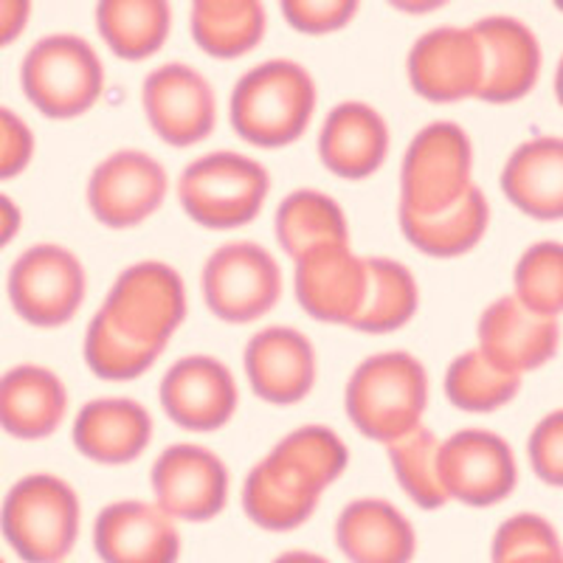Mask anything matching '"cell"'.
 Returning <instances> with one entry per match:
<instances>
[{
	"label": "cell",
	"mask_w": 563,
	"mask_h": 563,
	"mask_svg": "<svg viewBox=\"0 0 563 563\" xmlns=\"http://www.w3.org/2000/svg\"><path fill=\"white\" fill-rule=\"evenodd\" d=\"M274 563H330L327 558L316 555V552H305V550H290L285 555L276 558Z\"/></svg>",
	"instance_id": "b9f144b4"
},
{
	"label": "cell",
	"mask_w": 563,
	"mask_h": 563,
	"mask_svg": "<svg viewBox=\"0 0 563 563\" xmlns=\"http://www.w3.org/2000/svg\"><path fill=\"white\" fill-rule=\"evenodd\" d=\"M501 192L527 218L561 220L563 214V141L536 135L512 150L501 167Z\"/></svg>",
	"instance_id": "484cf974"
},
{
	"label": "cell",
	"mask_w": 563,
	"mask_h": 563,
	"mask_svg": "<svg viewBox=\"0 0 563 563\" xmlns=\"http://www.w3.org/2000/svg\"><path fill=\"white\" fill-rule=\"evenodd\" d=\"M530 552H561L558 530L538 512H519L496 530L490 544V561L501 563Z\"/></svg>",
	"instance_id": "d590c367"
},
{
	"label": "cell",
	"mask_w": 563,
	"mask_h": 563,
	"mask_svg": "<svg viewBox=\"0 0 563 563\" xmlns=\"http://www.w3.org/2000/svg\"><path fill=\"white\" fill-rule=\"evenodd\" d=\"M437 474L449 501L493 507L519 485V462L512 445L490 429H462L440 442Z\"/></svg>",
	"instance_id": "8fae6325"
},
{
	"label": "cell",
	"mask_w": 563,
	"mask_h": 563,
	"mask_svg": "<svg viewBox=\"0 0 563 563\" xmlns=\"http://www.w3.org/2000/svg\"><path fill=\"white\" fill-rule=\"evenodd\" d=\"M68 415V389L43 364H18L0 375V429L18 440H45Z\"/></svg>",
	"instance_id": "d4e9b609"
},
{
	"label": "cell",
	"mask_w": 563,
	"mask_h": 563,
	"mask_svg": "<svg viewBox=\"0 0 563 563\" xmlns=\"http://www.w3.org/2000/svg\"><path fill=\"white\" fill-rule=\"evenodd\" d=\"M189 32L209 57L234 59L263 43L268 12L256 0H198L189 12Z\"/></svg>",
	"instance_id": "83f0119b"
},
{
	"label": "cell",
	"mask_w": 563,
	"mask_h": 563,
	"mask_svg": "<svg viewBox=\"0 0 563 563\" xmlns=\"http://www.w3.org/2000/svg\"><path fill=\"white\" fill-rule=\"evenodd\" d=\"M397 220H400L404 238L417 251L440 256V260H454V256L474 251L485 240L487 229H490V200L479 186H474L460 203L440 214L420 218V214L397 209Z\"/></svg>",
	"instance_id": "4316f807"
},
{
	"label": "cell",
	"mask_w": 563,
	"mask_h": 563,
	"mask_svg": "<svg viewBox=\"0 0 563 563\" xmlns=\"http://www.w3.org/2000/svg\"><path fill=\"white\" fill-rule=\"evenodd\" d=\"M429 395V372L422 361L406 350H386L352 369L344 409L358 434L389 445L422 426Z\"/></svg>",
	"instance_id": "3957f363"
},
{
	"label": "cell",
	"mask_w": 563,
	"mask_h": 563,
	"mask_svg": "<svg viewBox=\"0 0 563 563\" xmlns=\"http://www.w3.org/2000/svg\"><path fill=\"white\" fill-rule=\"evenodd\" d=\"M161 409L178 429L206 434L229 426L238 415L240 389L234 372L214 355H184L161 378Z\"/></svg>",
	"instance_id": "9a60e30c"
},
{
	"label": "cell",
	"mask_w": 563,
	"mask_h": 563,
	"mask_svg": "<svg viewBox=\"0 0 563 563\" xmlns=\"http://www.w3.org/2000/svg\"><path fill=\"white\" fill-rule=\"evenodd\" d=\"M501 563H563L561 552H530V555H519L510 558V561Z\"/></svg>",
	"instance_id": "7bdbcfd3"
},
{
	"label": "cell",
	"mask_w": 563,
	"mask_h": 563,
	"mask_svg": "<svg viewBox=\"0 0 563 563\" xmlns=\"http://www.w3.org/2000/svg\"><path fill=\"white\" fill-rule=\"evenodd\" d=\"M319 104V88L296 59H265L234 82L229 119L234 133L254 147H288L305 135Z\"/></svg>",
	"instance_id": "7a4b0ae2"
},
{
	"label": "cell",
	"mask_w": 563,
	"mask_h": 563,
	"mask_svg": "<svg viewBox=\"0 0 563 563\" xmlns=\"http://www.w3.org/2000/svg\"><path fill=\"white\" fill-rule=\"evenodd\" d=\"M0 530L20 561L63 563L82 530L77 490L54 474L23 476L0 505Z\"/></svg>",
	"instance_id": "277c9868"
},
{
	"label": "cell",
	"mask_w": 563,
	"mask_h": 563,
	"mask_svg": "<svg viewBox=\"0 0 563 563\" xmlns=\"http://www.w3.org/2000/svg\"><path fill=\"white\" fill-rule=\"evenodd\" d=\"M243 366L254 395L271 406L299 404L313 391L319 378L313 341L288 324L265 327L251 335Z\"/></svg>",
	"instance_id": "ac0fdd59"
},
{
	"label": "cell",
	"mask_w": 563,
	"mask_h": 563,
	"mask_svg": "<svg viewBox=\"0 0 563 563\" xmlns=\"http://www.w3.org/2000/svg\"><path fill=\"white\" fill-rule=\"evenodd\" d=\"M268 195V167L234 150H218L189 161L178 178L180 209L211 231L249 225L260 218Z\"/></svg>",
	"instance_id": "5b68a950"
},
{
	"label": "cell",
	"mask_w": 563,
	"mask_h": 563,
	"mask_svg": "<svg viewBox=\"0 0 563 563\" xmlns=\"http://www.w3.org/2000/svg\"><path fill=\"white\" fill-rule=\"evenodd\" d=\"M169 192V175L144 150H115L88 178V209L108 229H133L153 218Z\"/></svg>",
	"instance_id": "4fadbf2b"
},
{
	"label": "cell",
	"mask_w": 563,
	"mask_h": 563,
	"mask_svg": "<svg viewBox=\"0 0 563 563\" xmlns=\"http://www.w3.org/2000/svg\"><path fill=\"white\" fill-rule=\"evenodd\" d=\"M335 544L350 563H411L417 555V530L400 507L366 496L339 512Z\"/></svg>",
	"instance_id": "cb8c5ba5"
},
{
	"label": "cell",
	"mask_w": 563,
	"mask_h": 563,
	"mask_svg": "<svg viewBox=\"0 0 563 563\" xmlns=\"http://www.w3.org/2000/svg\"><path fill=\"white\" fill-rule=\"evenodd\" d=\"M82 352L88 369L102 380L141 378L164 355L161 346L139 344V341H130L128 335L115 333L102 313L90 319L88 330H85Z\"/></svg>",
	"instance_id": "e575fe53"
},
{
	"label": "cell",
	"mask_w": 563,
	"mask_h": 563,
	"mask_svg": "<svg viewBox=\"0 0 563 563\" xmlns=\"http://www.w3.org/2000/svg\"><path fill=\"white\" fill-rule=\"evenodd\" d=\"M155 505L175 521H211L229 505L231 476L225 462L206 445L178 442L161 451L150 471Z\"/></svg>",
	"instance_id": "5bb4252c"
},
{
	"label": "cell",
	"mask_w": 563,
	"mask_h": 563,
	"mask_svg": "<svg viewBox=\"0 0 563 563\" xmlns=\"http://www.w3.org/2000/svg\"><path fill=\"white\" fill-rule=\"evenodd\" d=\"M20 225H23V211H20V206L9 195H0V251L18 238Z\"/></svg>",
	"instance_id": "60d3db41"
},
{
	"label": "cell",
	"mask_w": 563,
	"mask_h": 563,
	"mask_svg": "<svg viewBox=\"0 0 563 563\" xmlns=\"http://www.w3.org/2000/svg\"><path fill=\"white\" fill-rule=\"evenodd\" d=\"M395 7L404 9V12H434L442 3H437V0H431V3H404V0H395Z\"/></svg>",
	"instance_id": "ee69618b"
},
{
	"label": "cell",
	"mask_w": 563,
	"mask_h": 563,
	"mask_svg": "<svg viewBox=\"0 0 563 563\" xmlns=\"http://www.w3.org/2000/svg\"><path fill=\"white\" fill-rule=\"evenodd\" d=\"M474 186V144L467 130L456 122H431L404 153L397 209L431 218L460 203Z\"/></svg>",
	"instance_id": "52a82bcc"
},
{
	"label": "cell",
	"mask_w": 563,
	"mask_h": 563,
	"mask_svg": "<svg viewBox=\"0 0 563 563\" xmlns=\"http://www.w3.org/2000/svg\"><path fill=\"white\" fill-rule=\"evenodd\" d=\"M141 108L169 147H192L218 128V93L189 63H164L141 82Z\"/></svg>",
	"instance_id": "7c38bea8"
},
{
	"label": "cell",
	"mask_w": 563,
	"mask_h": 563,
	"mask_svg": "<svg viewBox=\"0 0 563 563\" xmlns=\"http://www.w3.org/2000/svg\"><path fill=\"white\" fill-rule=\"evenodd\" d=\"M20 88L45 119H77L102 99V57L82 34H45L20 63Z\"/></svg>",
	"instance_id": "8992f818"
},
{
	"label": "cell",
	"mask_w": 563,
	"mask_h": 563,
	"mask_svg": "<svg viewBox=\"0 0 563 563\" xmlns=\"http://www.w3.org/2000/svg\"><path fill=\"white\" fill-rule=\"evenodd\" d=\"M7 294L12 310L40 330L68 324L88 296V271L70 249L37 243L9 268Z\"/></svg>",
	"instance_id": "30bf717a"
},
{
	"label": "cell",
	"mask_w": 563,
	"mask_h": 563,
	"mask_svg": "<svg viewBox=\"0 0 563 563\" xmlns=\"http://www.w3.org/2000/svg\"><path fill=\"white\" fill-rule=\"evenodd\" d=\"M93 547L102 563H178L180 532L158 505L124 499L97 516Z\"/></svg>",
	"instance_id": "44dd1931"
},
{
	"label": "cell",
	"mask_w": 563,
	"mask_h": 563,
	"mask_svg": "<svg viewBox=\"0 0 563 563\" xmlns=\"http://www.w3.org/2000/svg\"><path fill=\"white\" fill-rule=\"evenodd\" d=\"M471 29L485 57V79L476 99L490 104H510L525 99L536 88L541 77V63H544L536 32L525 20L510 18V14H490V18L476 20Z\"/></svg>",
	"instance_id": "ffe728a7"
},
{
	"label": "cell",
	"mask_w": 563,
	"mask_h": 563,
	"mask_svg": "<svg viewBox=\"0 0 563 563\" xmlns=\"http://www.w3.org/2000/svg\"><path fill=\"white\" fill-rule=\"evenodd\" d=\"M29 18H32L29 0H0V48H7L26 32Z\"/></svg>",
	"instance_id": "ab89813d"
},
{
	"label": "cell",
	"mask_w": 563,
	"mask_h": 563,
	"mask_svg": "<svg viewBox=\"0 0 563 563\" xmlns=\"http://www.w3.org/2000/svg\"><path fill=\"white\" fill-rule=\"evenodd\" d=\"M37 141L26 119H20L14 110L0 104V180L18 178L26 173L34 158Z\"/></svg>",
	"instance_id": "f35d334b"
},
{
	"label": "cell",
	"mask_w": 563,
	"mask_h": 563,
	"mask_svg": "<svg viewBox=\"0 0 563 563\" xmlns=\"http://www.w3.org/2000/svg\"><path fill=\"white\" fill-rule=\"evenodd\" d=\"M0 563H7V561H3V558H0Z\"/></svg>",
	"instance_id": "f6af8a7d"
},
{
	"label": "cell",
	"mask_w": 563,
	"mask_h": 563,
	"mask_svg": "<svg viewBox=\"0 0 563 563\" xmlns=\"http://www.w3.org/2000/svg\"><path fill=\"white\" fill-rule=\"evenodd\" d=\"M437 440L429 426H417L415 431L386 445L391 474L397 485L415 501L420 510H440L449 505V496L442 490L440 474H437Z\"/></svg>",
	"instance_id": "d6a6232c"
},
{
	"label": "cell",
	"mask_w": 563,
	"mask_h": 563,
	"mask_svg": "<svg viewBox=\"0 0 563 563\" xmlns=\"http://www.w3.org/2000/svg\"><path fill=\"white\" fill-rule=\"evenodd\" d=\"M74 445L99 465H128L153 442V417L133 397H97L74 420Z\"/></svg>",
	"instance_id": "603a6c76"
},
{
	"label": "cell",
	"mask_w": 563,
	"mask_h": 563,
	"mask_svg": "<svg viewBox=\"0 0 563 563\" xmlns=\"http://www.w3.org/2000/svg\"><path fill=\"white\" fill-rule=\"evenodd\" d=\"M406 74L417 97L429 102H462L479 97L485 57L474 29L437 26L415 40Z\"/></svg>",
	"instance_id": "2e32d148"
},
{
	"label": "cell",
	"mask_w": 563,
	"mask_h": 563,
	"mask_svg": "<svg viewBox=\"0 0 563 563\" xmlns=\"http://www.w3.org/2000/svg\"><path fill=\"white\" fill-rule=\"evenodd\" d=\"M285 279L276 256L254 240H231L214 249L200 271V294L214 319L251 324L279 305Z\"/></svg>",
	"instance_id": "9c48e42d"
},
{
	"label": "cell",
	"mask_w": 563,
	"mask_h": 563,
	"mask_svg": "<svg viewBox=\"0 0 563 563\" xmlns=\"http://www.w3.org/2000/svg\"><path fill=\"white\" fill-rule=\"evenodd\" d=\"M97 29L115 57L139 63L161 52L173 32V7L167 0H102Z\"/></svg>",
	"instance_id": "f546056e"
},
{
	"label": "cell",
	"mask_w": 563,
	"mask_h": 563,
	"mask_svg": "<svg viewBox=\"0 0 563 563\" xmlns=\"http://www.w3.org/2000/svg\"><path fill=\"white\" fill-rule=\"evenodd\" d=\"M186 308V285L178 268L161 260H141L115 276L99 313L130 341L167 350L184 324Z\"/></svg>",
	"instance_id": "ba28073f"
},
{
	"label": "cell",
	"mask_w": 563,
	"mask_h": 563,
	"mask_svg": "<svg viewBox=\"0 0 563 563\" xmlns=\"http://www.w3.org/2000/svg\"><path fill=\"white\" fill-rule=\"evenodd\" d=\"M276 243L290 260L319 245L350 243V223L339 200L319 189H296L282 200L274 218Z\"/></svg>",
	"instance_id": "4dcf8cb0"
},
{
	"label": "cell",
	"mask_w": 563,
	"mask_h": 563,
	"mask_svg": "<svg viewBox=\"0 0 563 563\" xmlns=\"http://www.w3.org/2000/svg\"><path fill=\"white\" fill-rule=\"evenodd\" d=\"M358 0H285L282 14L290 29L305 34L341 32L358 14Z\"/></svg>",
	"instance_id": "8d00e7d4"
},
{
	"label": "cell",
	"mask_w": 563,
	"mask_h": 563,
	"mask_svg": "<svg viewBox=\"0 0 563 563\" xmlns=\"http://www.w3.org/2000/svg\"><path fill=\"white\" fill-rule=\"evenodd\" d=\"M442 386H445V397L451 400V406H456L460 411H471V415H487V411H499L516 400L521 378L493 369L479 352L467 350L451 361Z\"/></svg>",
	"instance_id": "1f68e13d"
},
{
	"label": "cell",
	"mask_w": 563,
	"mask_h": 563,
	"mask_svg": "<svg viewBox=\"0 0 563 563\" xmlns=\"http://www.w3.org/2000/svg\"><path fill=\"white\" fill-rule=\"evenodd\" d=\"M420 308V285L409 265L391 256H366L364 308L352 319V330L369 335L395 333L409 324Z\"/></svg>",
	"instance_id": "f1b7e54d"
},
{
	"label": "cell",
	"mask_w": 563,
	"mask_h": 563,
	"mask_svg": "<svg viewBox=\"0 0 563 563\" xmlns=\"http://www.w3.org/2000/svg\"><path fill=\"white\" fill-rule=\"evenodd\" d=\"M561 327L558 319H541L512 299L499 296L490 301L476 324V346L493 369L525 378V372L541 369L558 355Z\"/></svg>",
	"instance_id": "e0dca14e"
},
{
	"label": "cell",
	"mask_w": 563,
	"mask_h": 563,
	"mask_svg": "<svg viewBox=\"0 0 563 563\" xmlns=\"http://www.w3.org/2000/svg\"><path fill=\"white\" fill-rule=\"evenodd\" d=\"M391 133L384 113L369 102L346 99L327 113L319 130V158L344 180H364L378 173L389 155Z\"/></svg>",
	"instance_id": "7402d4cb"
},
{
	"label": "cell",
	"mask_w": 563,
	"mask_h": 563,
	"mask_svg": "<svg viewBox=\"0 0 563 563\" xmlns=\"http://www.w3.org/2000/svg\"><path fill=\"white\" fill-rule=\"evenodd\" d=\"M512 299L541 319H558L563 310V251L555 240L532 243L512 268Z\"/></svg>",
	"instance_id": "836d02e7"
},
{
	"label": "cell",
	"mask_w": 563,
	"mask_h": 563,
	"mask_svg": "<svg viewBox=\"0 0 563 563\" xmlns=\"http://www.w3.org/2000/svg\"><path fill=\"white\" fill-rule=\"evenodd\" d=\"M527 456L541 482L552 487L563 485V411L555 409L538 420L527 440Z\"/></svg>",
	"instance_id": "74e56055"
},
{
	"label": "cell",
	"mask_w": 563,
	"mask_h": 563,
	"mask_svg": "<svg viewBox=\"0 0 563 563\" xmlns=\"http://www.w3.org/2000/svg\"><path fill=\"white\" fill-rule=\"evenodd\" d=\"M350 465L344 440L327 426H301L282 437L243 482V510L256 527L290 532L308 525L321 493Z\"/></svg>",
	"instance_id": "6da1fadb"
},
{
	"label": "cell",
	"mask_w": 563,
	"mask_h": 563,
	"mask_svg": "<svg viewBox=\"0 0 563 563\" xmlns=\"http://www.w3.org/2000/svg\"><path fill=\"white\" fill-rule=\"evenodd\" d=\"M294 288L301 310L324 324L350 327L364 308L366 256L352 245H319L296 256Z\"/></svg>",
	"instance_id": "d6986e66"
}]
</instances>
